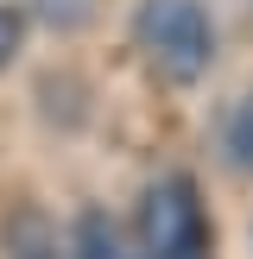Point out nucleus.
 <instances>
[{
	"label": "nucleus",
	"instance_id": "nucleus-1",
	"mask_svg": "<svg viewBox=\"0 0 253 259\" xmlns=\"http://www.w3.org/2000/svg\"><path fill=\"white\" fill-rule=\"evenodd\" d=\"M139 51L164 89H190L215 63V19L202 0H146L139 13Z\"/></svg>",
	"mask_w": 253,
	"mask_h": 259
},
{
	"label": "nucleus",
	"instance_id": "nucleus-2",
	"mask_svg": "<svg viewBox=\"0 0 253 259\" xmlns=\"http://www.w3.org/2000/svg\"><path fill=\"white\" fill-rule=\"evenodd\" d=\"M133 240H139V259H209V209H202V190L190 177H158L139 196Z\"/></svg>",
	"mask_w": 253,
	"mask_h": 259
},
{
	"label": "nucleus",
	"instance_id": "nucleus-3",
	"mask_svg": "<svg viewBox=\"0 0 253 259\" xmlns=\"http://www.w3.org/2000/svg\"><path fill=\"white\" fill-rule=\"evenodd\" d=\"M0 259H63V234L38 202H19L0 228Z\"/></svg>",
	"mask_w": 253,
	"mask_h": 259
},
{
	"label": "nucleus",
	"instance_id": "nucleus-4",
	"mask_svg": "<svg viewBox=\"0 0 253 259\" xmlns=\"http://www.w3.org/2000/svg\"><path fill=\"white\" fill-rule=\"evenodd\" d=\"M133 247L139 240L126 234L101 202L76 209V222H70V259H133Z\"/></svg>",
	"mask_w": 253,
	"mask_h": 259
},
{
	"label": "nucleus",
	"instance_id": "nucleus-5",
	"mask_svg": "<svg viewBox=\"0 0 253 259\" xmlns=\"http://www.w3.org/2000/svg\"><path fill=\"white\" fill-rule=\"evenodd\" d=\"M222 158L253 177V89L234 101V114H228V126H222Z\"/></svg>",
	"mask_w": 253,
	"mask_h": 259
},
{
	"label": "nucleus",
	"instance_id": "nucleus-6",
	"mask_svg": "<svg viewBox=\"0 0 253 259\" xmlns=\"http://www.w3.org/2000/svg\"><path fill=\"white\" fill-rule=\"evenodd\" d=\"M25 32H32V19H25V7H13V0H0V70H7L13 57L25 51Z\"/></svg>",
	"mask_w": 253,
	"mask_h": 259
}]
</instances>
